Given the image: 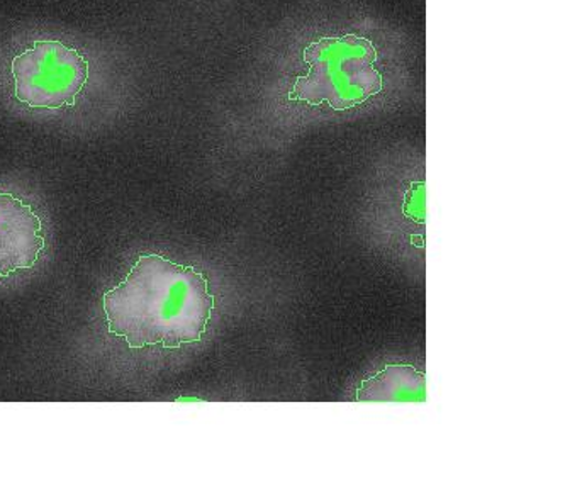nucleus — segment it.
Returning <instances> with one entry per match:
<instances>
[{"label":"nucleus","instance_id":"4","mask_svg":"<svg viewBox=\"0 0 565 497\" xmlns=\"http://www.w3.org/2000/svg\"><path fill=\"white\" fill-rule=\"evenodd\" d=\"M44 246L43 223L34 209L0 191V278L33 268Z\"/></svg>","mask_w":565,"mask_h":497},{"label":"nucleus","instance_id":"2","mask_svg":"<svg viewBox=\"0 0 565 497\" xmlns=\"http://www.w3.org/2000/svg\"><path fill=\"white\" fill-rule=\"evenodd\" d=\"M302 56L309 72L290 88V101L309 106L327 103L331 109L347 110L367 103L384 87L375 68L377 52L367 38H323L308 44Z\"/></svg>","mask_w":565,"mask_h":497},{"label":"nucleus","instance_id":"5","mask_svg":"<svg viewBox=\"0 0 565 497\" xmlns=\"http://www.w3.org/2000/svg\"><path fill=\"white\" fill-rule=\"evenodd\" d=\"M356 402H425L426 373L408 363H390L360 382Z\"/></svg>","mask_w":565,"mask_h":497},{"label":"nucleus","instance_id":"3","mask_svg":"<svg viewBox=\"0 0 565 497\" xmlns=\"http://www.w3.org/2000/svg\"><path fill=\"white\" fill-rule=\"evenodd\" d=\"M14 96L31 109L74 107L88 78V63L62 41H36L11 63Z\"/></svg>","mask_w":565,"mask_h":497},{"label":"nucleus","instance_id":"6","mask_svg":"<svg viewBox=\"0 0 565 497\" xmlns=\"http://www.w3.org/2000/svg\"><path fill=\"white\" fill-rule=\"evenodd\" d=\"M404 214L412 218L415 223L425 224V182L413 183L412 191L406 194L404 201Z\"/></svg>","mask_w":565,"mask_h":497},{"label":"nucleus","instance_id":"1","mask_svg":"<svg viewBox=\"0 0 565 497\" xmlns=\"http://www.w3.org/2000/svg\"><path fill=\"white\" fill-rule=\"evenodd\" d=\"M214 307L206 275L154 253L138 256L125 281L103 299L107 328L131 350L199 343Z\"/></svg>","mask_w":565,"mask_h":497}]
</instances>
